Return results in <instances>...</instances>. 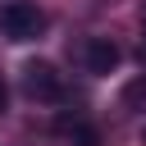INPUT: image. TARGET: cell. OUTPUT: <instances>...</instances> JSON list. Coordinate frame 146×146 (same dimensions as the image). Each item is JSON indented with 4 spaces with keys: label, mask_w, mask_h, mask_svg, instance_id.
I'll return each instance as SVG.
<instances>
[{
    "label": "cell",
    "mask_w": 146,
    "mask_h": 146,
    "mask_svg": "<svg viewBox=\"0 0 146 146\" xmlns=\"http://www.w3.org/2000/svg\"><path fill=\"white\" fill-rule=\"evenodd\" d=\"M23 91H27L32 100H59V96H64V82H59V73H55V64L27 59V64H23Z\"/></svg>",
    "instance_id": "2"
},
{
    "label": "cell",
    "mask_w": 146,
    "mask_h": 146,
    "mask_svg": "<svg viewBox=\"0 0 146 146\" xmlns=\"http://www.w3.org/2000/svg\"><path fill=\"white\" fill-rule=\"evenodd\" d=\"M119 59H123V50H119L110 36H91V41H87V50H82V64H87V73H96V78L114 73V68H119Z\"/></svg>",
    "instance_id": "3"
},
{
    "label": "cell",
    "mask_w": 146,
    "mask_h": 146,
    "mask_svg": "<svg viewBox=\"0 0 146 146\" xmlns=\"http://www.w3.org/2000/svg\"><path fill=\"white\" fill-rule=\"evenodd\" d=\"M5 105H9V87H5V78H0V114H5Z\"/></svg>",
    "instance_id": "6"
},
{
    "label": "cell",
    "mask_w": 146,
    "mask_h": 146,
    "mask_svg": "<svg viewBox=\"0 0 146 146\" xmlns=\"http://www.w3.org/2000/svg\"><path fill=\"white\" fill-rule=\"evenodd\" d=\"M123 100H128V105H141V100H146V78H137V82L123 91Z\"/></svg>",
    "instance_id": "5"
},
{
    "label": "cell",
    "mask_w": 146,
    "mask_h": 146,
    "mask_svg": "<svg viewBox=\"0 0 146 146\" xmlns=\"http://www.w3.org/2000/svg\"><path fill=\"white\" fill-rule=\"evenodd\" d=\"M141 146H146V123H141Z\"/></svg>",
    "instance_id": "8"
},
{
    "label": "cell",
    "mask_w": 146,
    "mask_h": 146,
    "mask_svg": "<svg viewBox=\"0 0 146 146\" xmlns=\"http://www.w3.org/2000/svg\"><path fill=\"white\" fill-rule=\"evenodd\" d=\"M59 132L73 141V146H105V137H100V128H91L87 119H59Z\"/></svg>",
    "instance_id": "4"
},
{
    "label": "cell",
    "mask_w": 146,
    "mask_h": 146,
    "mask_svg": "<svg viewBox=\"0 0 146 146\" xmlns=\"http://www.w3.org/2000/svg\"><path fill=\"white\" fill-rule=\"evenodd\" d=\"M41 27H46V14H41L36 5H27V0H9V5L0 9V32H5L9 41H36Z\"/></svg>",
    "instance_id": "1"
},
{
    "label": "cell",
    "mask_w": 146,
    "mask_h": 146,
    "mask_svg": "<svg viewBox=\"0 0 146 146\" xmlns=\"http://www.w3.org/2000/svg\"><path fill=\"white\" fill-rule=\"evenodd\" d=\"M141 64H146V36H141Z\"/></svg>",
    "instance_id": "7"
}]
</instances>
